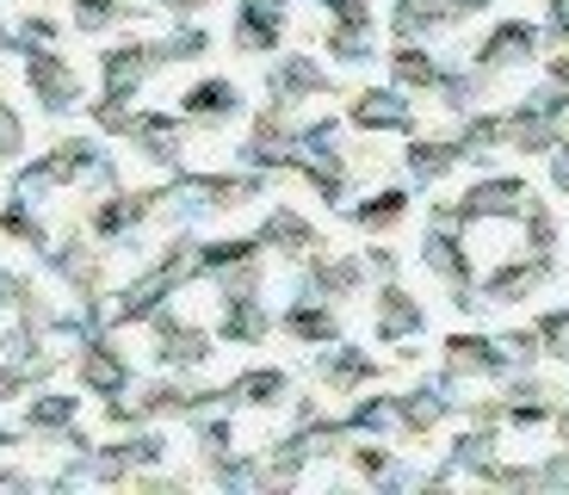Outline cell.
Listing matches in <instances>:
<instances>
[{"mask_svg":"<svg viewBox=\"0 0 569 495\" xmlns=\"http://www.w3.org/2000/svg\"><path fill=\"white\" fill-rule=\"evenodd\" d=\"M57 168H50V161H38V168H26L13 180V198H26V205H43V192H57Z\"/></svg>","mask_w":569,"mask_h":495,"instance_id":"cell-23","label":"cell"},{"mask_svg":"<svg viewBox=\"0 0 569 495\" xmlns=\"http://www.w3.org/2000/svg\"><path fill=\"white\" fill-rule=\"evenodd\" d=\"M211 477L217 483H223V489H229V483H236V489H248V483H260V471L254 465H248V458H236V453H211Z\"/></svg>","mask_w":569,"mask_h":495,"instance_id":"cell-26","label":"cell"},{"mask_svg":"<svg viewBox=\"0 0 569 495\" xmlns=\"http://www.w3.org/2000/svg\"><path fill=\"white\" fill-rule=\"evenodd\" d=\"M19 149H26V118H19L7 99H0V161H13Z\"/></svg>","mask_w":569,"mask_h":495,"instance_id":"cell-27","label":"cell"},{"mask_svg":"<svg viewBox=\"0 0 569 495\" xmlns=\"http://www.w3.org/2000/svg\"><path fill=\"white\" fill-rule=\"evenodd\" d=\"M130 142H137V156H142V161H156V168H180L186 112H137V125H130Z\"/></svg>","mask_w":569,"mask_h":495,"instance_id":"cell-5","label":"cell"},{"mask_svg":"<svg viewBox=\"0 0 569 495\" xmlns=\"http://www.w3.org/2000/svg\"><path fill=\"white\" fill-rule=\"evenodd\" d=\"M335 57H341V62H359V57H366V38H353V31H347V38H335Z\"/></svg>","mask_w":569,"mask_h":495,"instance_id":"cell-34","label":"cell"},{"mask_svg":"<svg viewBox=\"0 0 569 495\" xmlns=\"http://www.w3.org/2000/svg\"><path fill=\"white\" fill-rule=\"evenodd\" d=\"M161 7H168V13H199L204 0H161Z\"/></svg>","mask_w":569,"mask_h":495,"instance_id":"cell-36","label":"cell"},{"mask_svg":"<svg viewBox=\"0 0 569 495\" xmlns=\"http://www.w3.org/2000/svg\"><path fill=\"white\" fill-rule=\"evenodd\" d=\"M93 125H100L106 137H130V125H137V112H130V99H118V93H100V99H93Z\"/></svg>","mask_w":569,"mask_h":495,"instance_id":"cell-20","label":"cell"},{"mask_svg":"<svg viewBox=\"0 0 569 495\" xmlns=\"http://www.w3.org/2000/svg\"><path fill=\"white\" fill-rule=\"evenodd\" d=\"M0 50H26V38H19V31H7V26H0Z\"/></svg>","mask_w":569,"mask_h":495,"instance_id":"cell-37","label":"cell"},{"mask_svg":"<svg viewBox=\"0 0 569 495\" xmlns=\"http://www.w3.org/2000/svg\"><path fill=\"white\" fill-rule=\"evenodd\" d=\"M260 248H284V255H298V248H310V224H303L298 211H272L267 224H260Z\"/></svg>","mask_w":569,"mask_h":495,"instance_id":"cell-15","label":"cell"},{"mask_svg":"<svg viewBox=\"0 0 569 495\" xmlns=\"http://www.w3.org/2000/svg\"><path fill=\"white\" fill-rule=\"evenodd\" d=\"M26 87L50 118L69 112V106H81V75H74V62L62 57V50H50V43L26 50Z\"/></svg>","mask_w":569,"mask_h":495,"instance_id":"cell-2","label":"cell"},{"mask_svg":"<svg viewBox=\"0 0 569 495\" xmlns=\"http://www.w3.org/2000/svg\"><path fill=\"white\" fill-rule=\"evenodd\" d=\"M260 255H248V260H236V267H223L217 273V291H223V304H242V297H260Z\"/></svg>","mask_w":569,"mask_h":495,"instance_id":"cell-17","label":"cell"},{"mask_svg":"<svg viewBox=\"0 0 569 495\" xmlns=\"http://www.w3.org/2000/svg\"><path fill=\"white\" fill-rule=\"evenodd\" d=\"M279 0H242L236 7V50H248V57H267V50H279Z\"/></svg>","mask_w":569,"mask_h":495,"instance_id":"cell-7","label":"cell"},{"mask_svg":"<svg viewBox=\"0 0 569 495\" xmlns=\"http://www.w3.org/2000/svg\"><path fill=\"white\" fill-rule=\"evenodd\" d=\"M149 323H156V354H161V366L199 372L204 359H211V335H204L199 323H173V310H156Z\"/></svg>","mask_w":569,"mask_h":495,"instance_id":"cell-4","label":"cell"},{"mask_svg":"<svg viewBox=\"0 0 569 495\" xmlns=\"http://www.w3.org/2000/svg\"><path fill=\"white\" fill-rule=\"evenodd\" d=\"M260 192V180H242V174H180L173 186V224H204L217 211H236Z\"/></svg>","mask_w":569,"mask_h":495,"instance_id":"cell-1","label":"cell"},{"mask_svg":"<svg viewBox=\"0 0 569 495\" xmlns=\"http://www.w3.org/2000/svg\"><path fill=\"white\" fill-rule=\"evenodd\" d=\"M19 38H26V50H31V43H57V19L31 13V19H26V31H19Z\"/></svg>","mask_w":569,"mask_h":495,"instance_id":"cell-32","label":"cell"},{"mask_svg":"<svg viewBox=\"0 0 569 495\" xmlns=\"http://www.w3.org/2000/svg\"><path fill=\"white\" fill-rule=\"evenodd\" d=\"M446 161H452V156H446L440 142H427V149H415V174H421V180H433V174H440Z\"/></svg>","mask_w":569,"mask_h":495,"instance_id":"cell-30","label":"cell"},{"mask_svg":"<svg viewBox=\"0 0 569 495\" xmlns=\"http://www.w3.org/2000/svg\"><path fill=\"white\" fill-rule=\"evenodd\" d=\"M130 471H137V458H130L124 439H118V446H100V453H93V477H100V483H124Z\"/></svg>","mask_w":569,"mask_h":495,"instance_id":"cell-21","label":"cell"},{"mask_svg":"<svg viewBox=\"0 0 569 495\" xmlns=\"http://www.w3.org/2000/svg\"><path fill=\"white\" fill-rule=\"evenodd\" d=\"M322 7H341V13H347V26H366V13H359L353 0H322Z\"/></svg>","mask_w":569,"mask_h":495,"instance_id":"cell-35","label":"cell"},{"mask_svg":"<svg viewBox=\"0 0 569 495\" xmlns=\"http://www.w3.org/2000/svg\"><path fill=\"white\" fill-rule=\"evenodd\" d=\"M168 291H173V273L149 267V273H137V279L118 291L112 316H118V323H149L156 310H168Z\"/></svg>","mask_w":569,"mask_h":495,"instance_id":"cell-8","label":"cell"},{"mask_svg":"<svg viewBox=\"0 0 569 495\" xmlns=\"http://www.w3.org/2000/svg\"><path fill=\"white\" fill-rule=\"evenodd\" d=\"M359 125H402V106L390 93H366L359 99Z\"/></svg>","mask_w":569,"mask_h":495,"instance_id":"cell-28","label":"cell"},{"mask_svg":"<svg viewBox=\"0 0 569 495\" xmlns=\"http://www.w3.org/2000/svg\"><path fill=\"white\" fill-rule=\"evenodd\" d=\"M19 297H26V279L13 267H0V310H19Z\"/></svg>","mask_w":569,"mask_h":495,"instance_id":"cell-33","label":"cell"},{"mask_svg":"<svg viewBox=\"0 0 569 495\" xmlns=\"http://www.w3.org/2000/svg\"><path fill=\"white\" fill-rule=\"evenodd\" d=\"M124 13H130V0H74L69 7L74 31H87V38H93V31H112Z\"/></svg>","mask_w":569,"mask_h":495,"instance_id":"cell-16","label":"cell"},{"mask_svg":"<svg viewBox=\"0 0 569 495\" xmlns=\"http://www.w3.org/2000/svg\"><path fill=\"white\" fill-rule=\"evenodd\" d=\"M397 211H402V198H397V192H385L378 205H366V211H359V224H371V229H378V224H390Z\"/></svg>","mask_w":569,"mask_h":495,"instance_id":"cell-31","label":"cell"},{"mask_svg":"<svg viewBox=\"0 0 569 495\" xmlns=\"http://www.w3.org/2000/svg\"><path fill=\"white\" fill-rule=\"evenodd\" d=\"M180 112H186V125L217 130V125H229V118L242 112V87L236 81H199V87L180 93Z\"/></svg>","mask_w":569,"mask_h":495,"instance_id":"cell-6","label":"cell"},{"mask_svg":"<svg viewBox=\"0 0 569 495\" xmlns=\"http://www.w3.org/2000/svg\"><path fill=\"white\" fill-rule=\"evenodd\" d=\"M204 50H211V31L204 26H180L173 38H161V57L168 62H199Z\"/></svg>","mask_w":569,"mask_h":495,"instance_id":"cell-19","label":"cell"},{"mask_svg":"<svg viewBox=\"0 0 569 495\" xmlns=\"http://www.w3.org/2000/svg\"><path fill=\"white\" fill-rule=\"evenodd\" d=\"M156 198H161V192H112V198L100 205V211H93V236L124 241V229H137L142 217L156 211Z\"/></svg>","mask_w":569,"mask_h":495,"instance_id":"cell-9","label":"cell"},{"mask_svg":"<svg viewBox=\"0 0 569 495\" xmlns=\"http://www.w3.org/2000/svg\"><path fill=\"white\" fill-rule=\"evenodd\" d=\"M267 87H272V99H303V93L322 87V69H316L310 57H284L279 69L267 75Z\"/></svg>","mask_w":569,"mask_h":495,"instance_id":"cell-14","label":"cell"},{"mask_svg":"<svg viewBox=\"0 0 569 495\" xmlns=\"http://www.w3.org/2000/svg\"><path fill=\"white\" fill-rule=\"evenodd\" d=\"M192 434H199L204 458H211V453H223V446H236V434H229V422H223V415H211V409H199V415H192Z\"/></svg>","mask_w":569,"mask_h":495,"instance_id":"cell-24","label":"cell"},{"mask_svg":"<svg viewBox=\"0 0 569 495\" xmlns=\"http://www.w3.org/2000/svg\"><path fill=\"white\" fill-rule=\"evenodd\" d=\"M74 378H81L87 396H100V403H112V396L130 390V359L118 354L106 335L81 340V354H74Z\"/></svg>","mask_w":569,"mask_h":495,"instance_id":"cell-3","label":"cell"},{"mask_svg":"<svg viewBox=\"0 0 569 495\" xmlns=\"http://www.w3.org/2000/svg\"><path fill=\"white\" fill-rule=\"evenodd\" d=\"M378 328L385 335H402V328H415V304L402 291H385V304H378Z\"/></svg>","mask_w":569,"mask_h":495,"instance_id":"cell-25","label":"cell"},{"mask_svg":"<svg viewBox=\"0 0 569 495\" xmlns=\"http://www.w3.org/2000/svg\"><path fill=\"white\" fill-rule=\"evenodd\" d=\"M284 328H291V335H335V316H322V310H310V304H298V310L284 316Z\"/></svg>","mask_w":569,"mask_h":495,"instance_id":"cell-29","label":"cell"},{"mask_svg":"<svg viewBox=\"0 0 569 495\" xmlns=\"http://www.w3.org/2000/svg\"><path fill=\"white\" fill-rule=\"evenodd\" d=\"M74 415H81V396L43 390V396H31L26 427H31V434H69V427H74Z\"/></svg>","mask_w":569,"mask_h":495,"instance_id":"cell-10","label":"cell"},{"mask_svg":"<svg viewBox=\"0 0 569 495\" xmlns=\"http://www.w3.org/2000/svg\"><path fill=\"white\" fill-rule=\"evenodd\" d=\"M284 390H291V378L284 372H242V378L229 384V403H254V409H279L284 403Z\"/></svg>","mask_w":569,"mask_h":495,"instance_id":"cell-13","label":"cell"},{"mask_svg":"<svg viewBox=\"0 0 569 495\" xmlns=\"http://www.w3.org/2000/svg\"><path fill=\"white\" fill-rule=\"evenodd\" d=\"M43 161L57 168V180H62V186H74V180H87V174L100 168L106 156H100V142H93V137H69V142H57V149H50Z\"/></svg>","mask_w":569,"mask_h":495,"instance_id":"cell-11","label":"cell"},{"mask_svg":"<svg viewBox=\"0 0 569 495\" xmlns=\"http://www.w3.org/2000/svg\"><path fill=\"white\" fill-rule=\"evenodd\" d=\"M0 229H7L13 241H26V248H50V241H57L50 229L38 224V217H31V205H26V198H13V205L0 211Z\"/></svg>","mask_w":569,"mask_h":495,"instance_id":"cell-18","label":"cell"},{"mask_svg":"<svg viewBox=\"0 0 569 495\" xmlns=\"http://www.w3.org/2000/svg\"><path fill=\"white\" fill-rule=\"evenodd\" d=\"M279 7H284V0H279Z\"/></svg>","mask_w":569,"mask_h":495,"instance_id":"cell-38","label":"cell"},{"mask_svg":"<svg viewBox=\"0 0 569 495\" xmlns=\"http://www.w3.org/2000/svg\"><path fill=\"white\" fill-rule=\"evenodd\" d=\"M272 316L260 310V297H242V304H223V340L229 347H254V340H267Z\"/></svg>","mask_w":569,"mask_h":495,"instance_id":"cell-12","label":"cell"},{"mask_svg":"<svg viewBox=\"0 0 569 495\" xmlns=\"http://www.w3.org/2000/svg\"><path fill=\"white\" fill-rule=\"evenodd\" d=\"M124 446H130V458H137V465H161V458H168V439L156 434V427H124Z\"/></svg>","mask_w":569,"mask_h":495,"instance_id":"cell-22","label":"cell"}]
</instances>
